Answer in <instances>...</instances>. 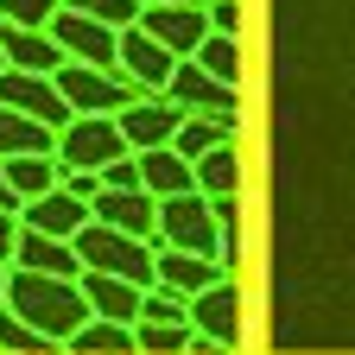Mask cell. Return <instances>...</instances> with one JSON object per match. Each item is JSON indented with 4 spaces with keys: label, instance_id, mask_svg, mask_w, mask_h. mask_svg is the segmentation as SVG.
Returning <instances> with one entry per match:
<instances>
[{
    "label": "cell",
    "instance_id": "34",
    "mask_svg": "<svg viewBox=\"0 0 355 355\" xmlns=\"http://www.w3.org/2000/svg\"><path fill=\"white\" fill-rule=\"evenodd\" d=\"M0 209H19L13 203V184H7V159H0Z\"/></svg>",
    "mask_w": 355,
    "mask_h": 355
},
{
    "label": "cell",
    "instance_id": "37",
    "mask_svg": "<svg viewBox=\"0 0 355 355\" xmlns=\"http://www.w3.org/2000/svg\"><path fill=\"white\" fill-rule=\"evenodd\" d=\"M0 70H7V51H0Z\"/></svg>",
    "mask_w": 355,
    "mask_h": 355
},
{
    "label": "cell",
    "instance_id": "10",
    "mask_svg": "<svg viewBox=\"0 0 355 355\" xmlns=\"http://www.w3.org/2000/svg\"><path fill=\"white\" fill-rule=\"evenodd\" d=\"M191 330L209 336L216 349H235L241 343V286H235V273L191 298Z\"/></svg>",
    "mask_w": 355,
    "mask_h": 355
},
{
    "label": "cell",
    "instance_id": "31",
    "mask_svg": "<svg viewBox=\"0 0 355 355\" xmlns=\"http://www.w3.org/2000/svg\"><path fill=\"white\" fill-rule=\"evenodd\" d=\"M102 184H108V191H146V184H140V153L114 159V165L102 171Z\"/></svg>",
    "mask_w": 355,
    "mask_h": 355
},
{
    "label": "cell",
    "instance_id": "35",
    "mask_svg": "<svg viewBox=\"0 0 355 355\" xmlns=\"http://www.w3.org/2000/svg\"><path fill=\"white\" fill-rule=\"evenodd\" d=\"M140 7H203V0H140Z\"/></svg>",
    "mask_w": 355,
    "mask_h": 355
},
{
    "label": "cell",
    "instance_id": "19",
    "mask_svg": "<svg viewBox=\"0 0 355 355\" xmlns=\"http://www.w3.org/2000/svg\"><path fill=\"white\" fill-rule=\"evenodd\" d=\"M7 184H13V203L26 209L64 184V159L58 153H19V159H7Z\"/></svg>",
    "mask_w": 355,
    "mask_h": 355
},
{
    "label": "cell",
    "instance_id": "2",
    "mask_svg": "<svg viewBox=\"0 0 355 355\" xmlns=\"http://www.w3.org/2000/svg\"><path fill=\"white\" fill-rule=\"evenodd\" d=\"M76 254H83V273H108V279H133V286H159V241H140V235H121L108 222H89L76 235Z\"/></svg>",
    "mask_w": 355,
    "mask_h": 355
},
{
    "label": "cell",
    "instance_id": "32",
    "mask_svg": "<svg viewBox=\"0 0 355 355\" xmlns=\"http://www.w3.org/2000/svg\"><path fill=\"white\" fill-rule=\"evenodd\" d=\"M203 13H209V32L241 38V0H203Z\"/></svg>",
    "mask_w": 355,
    "mask_h": 355
},
{
    "label": "cell",
    "instance_id": "21",
    "mask_svg": "<svg viewBox=\"0 0 355 355\" xmlns=\"http://www.w3.org/2000/svg\"><path fill=\"white\" fill-rule=\"evenodd\" d=\"M19 153H58V133L0 102V159H19Z\"/></svg>",
    "mask_w": 355,
    "mask_h": 355
},
{
    "label": "cell",
    "instance_id": "16",
    "mask_svg": "<svg viewBox=\"0 0 355 355\" xmlns=\"http://www.w3.org/2000/svg\"><path fill=\"white\" fill-rule=\"evenodd\" d=\"M19 222H26V229H38V235H58V241H76V235L89 229V222H96V209H89L83 197H70V191L58 184L51 197L26 203V209H19Z\"/></svg>",
    "mask_w": 355,
    "mask_h": 355
},
{
    "label": "cell",
    "instance_id": "17",
    "mask_svg": "<svg viewBox=\"0 0 355 355\" xmlns=\"http://www.w3.org/2000/svg\"><path fill=\"white\" fill-rule=\"evenodd\" d=\"M83 298L102 324H133L140 330V304H146V286L133 279H108V273H83Z\"/></svg>",
    "mask_w": 355,
    "mask_h": 355
},
{
    "label": "cell",
    "instance_id": "27",
    "mask_svg": "<svg viewBox=\"0 0 355 355\" xmlns=\"http://www.w3.org/2000/svg\"><path fill=\"white\" fill-rule=\"evenodd\" d=\"M140 324H165V330H191V298H178V292L153 286V292H146V304H140Z\"/></svg>",
    "mask_w": 355,
    "mask_h": 355
},
{
    "label": "cell",
    "instance_id": "12",
    "mask_svg": "<svg viewBox=\"0 0 355 355\" xmlns=\"http://www.w3.org/2000/svg\"><path fill=\"white\" fill-rule=\"evenodd\" d=\"M0 51H7V70H38V76H58L70 64L64 44L51 38V26H13V19H0Z\"/></svg>",
    "mask_w": 355,
    "mask_h": 355
},
{
    "label": "cell",
    "instance_id": "6",
    "mask_svg": "<svg viewBox=\"0 0 355 355\" xmlns=\"http://www.w3.org/2000/svg\"><path fill=\"white\" fill-rule=\"evenodd\" d=\"M0 102L32 114L38 127H51V133H64L76 121V108L64 102V89H58V76H38V70H0Z\"/></svg>",
    "mask_w": 355,
    "mask_h": 355
},
{
    "label": "cell",
    "instance_id": "29",
    "mask_svg": "<svg viewBox=\"0 0 355 355\" xmlns=\"http://www.w3.org/2000/svg\"><path fill=\"white\" fill-rule=\"evenodd\" d=\"M64 13V0H0V19H13V26H51Z\"/></svg>",
    "mask_w": 355,
    "mask_h": 355
},
{
    "label": "cell",
    "instance_id": "30",
    "mask_svg": "<svg viewBox=\"0 0 355 355\" xmlns=\"http://www.w3.org/2000/svg\"><path fill=\"white\" fill-rule=\"evenodd\" d=\"M133 336H140L146 355H171V349H191L197 343V330H165V324H140Z\"/></svg>",
    "mask_w": 355,
    "mask_h": 355
},
{
    "label": "cell",
    "instance_id": "4",
    "mask_svg": "<svg viewBox=\"0 0 355 355\" xmlns=\"http://www.w3.org/2000/svg\"><path fill=\"white\" fill-rule=\"evenodd\" d=\"M133 146H127V133H121V121L114 114H76L64 133H58V159L70 165V171H108L114 159H127Z\"/></svg>",
    "mask_w": 355,
    "mask_h": 355
},
{
    "label": "cell",
    "instance_id": "7",
    "mask_svg": "<svg viewBox=\"0 0 355 355\" xmlns=\"http://www.w3.org/2000/svg\"><path fill=\"white\" fill-rule=\"evenodd\" d=\"M51 38L64 44V58L70 64H89V70H121V32L102 26V19H89V13H58L51 19Z\"/></svg>",
    "mask_w": 355,
    "mask_h": 355
},
{
    "label": "cell",
    "instance_id": "13",
    "mask_svg": "<svg viewBox=\"0 0 355 355\" xmlns=\"http://www.w3.org/2000/svg\"><path fill=\"white\" fill-rule=\"evenodd\" d=\"M140 26L165 44L178 64L197 58V51H203V38H209V13H203V7H146V13H140Z\"/></svg>",
    "mask_w": 355,
    "mask_h": 355
},
{
    "label": "cell",
    "instance_id": "9",
    "mask_svg": "<svg viewBox=\"0 0 355 355\" xmlns=\"http://www.w3.org/2000/svg\"><path fill=\"white\" fill-rule=\"evenodd\" d=\"M114 121H121V133H127V146H133V153H159V146H171V140H178V127H184V108H178L171 96H140L133 108H121Z\"/></svg>",
    "mask_w": 355,
    "mask_h": 355
},
{
    "label": "cell",
    "instance_id": "8",
    "mask_svg": "<svg viewBox=\"0 0 355 355\" xmlns=\"http://www.w3.org/2000/svg\"><path fill=\"white\" fill-rule=\"evenodd\" d=\"M171 70H178V58L165 51L146 26H127V32H121V76L140 89V96H165Z\"/></svg>",
    "mask_w": 355,
    "mask_h": 355
},
{
    "label": "cell",
    "instance_id": "28",
    "mask_svg": "<svg viewBox=\"0 0 355 355\" xmlns=\"http://www.w3.org/2000/svg\"><path fill=\"white\" fill-rule=\"evenodd\" d=\"M70 13H89V19H102V26H114V32H127V26H140V0H64Z\"/></svg>",
    "mask_w": 355,
    "mask_h": 355
},
{
    "label": "cell",
    "instance_id": "25",
    "mask_svg": "<svg viewBox=\"0 0 355 355\" xmlns=\"http://www.w3.org/2000/svg\"><path fill=\"white\" fill-rule=\"evenodd\" d=\"M191 64H197V70H209L216 83H229V89H235V83H241V38L209 32V38H203V51H197Z\"/></svg>",
    "mask_w": 355,
    "mask_h": 355
},
{
    "label": "cell",
    "instance_id": "33",
    "mask_svg": "<svg viewBox=\"0 0 355 355\" xmlns=\"http://www.w3.org/2000/svg\"><path fill=\"white\" fill-rule=\"evenodd\" d=\"M13 248H19V209H0V266H13Z\"/></svg>",
    "mask_w": 355,
    "mask_h": 355
},
{
    "label": "cell",
    "instance_id": "24",
    "mask_svg": "<svg viewBox=\"0 0 355 355\" xmlns=\"http://www.w3.org/2000/svg\"><path fill=\"white\" fill-rule=\"evenodd\" d=\"M222 140H235V121H216V114H184V127H178L171 153H184V159L197 165V159H203V153H216Z\"/></svg>",
    "mask_w": 355,
    "mask_h": 355
},
{
    "label": "cell",
    "instance_id": "3",
    "mask_svg": "<svg viewBox=\"0 0 355 355\" xmlns=\"http://www.w3.org/2000/svg\"><path fill=\"white\" fill-rule=\"evenodd\" d=\"M159 248H184V254L222 260V222H216V203H209L203 191L165 197V203H159ZM222 273H229V266H222Z\"/></svg>",
    "mask_w": 355,
    "mask_h": 355
},
{
    "label": "cell",
    "instance_id": "11",
    "mask_svg": "<svg viewBox=\"0 0 355 355\" xmlns=\"http://www.w3.org/2000/svg\"><path fill=\"white\" fill-rule=\"evenodd\" d=\"M165 96H171L178 108H184V114H216V121H235V89H229V83H216L209 70H197L191 58L171 70Z\"/></svg>",
    "mask_w": 355,
    "mask_h": 355
},
{
    "label": "cell",
    "instance_id": "14",
    "mask_svg": "<svg viewBox=\"0 0 355 355\" xmlns=\"http://www.w3.org/2000/svg\"><path fill=\"white\" fill-rule=\"evenodd\" d=\"M89 209H96V222H108V229H121V235L159 241V197L153 191H108L102 184V197L89 203Z\"/></svg>",
    "mask_w": 355,
    "mask_h": 355
},
{
    "label": "cell",
    "instance_id": "1",
    "mask_svg": "<svg viewBox=\"0 0 355 355\" xmlns=\"http://www.w3.org/2000/svg\"><path fill=\"white\" fill-rule=\"evenodd\" d=\"M7 311H19V318L38 330V336H51L58 349L96 318L83 298V279H51V273H7Z\"/></svg>",
    "mask_w": 355,
    "mask_h": 355
},
{
    "label": "cell",
    "instance_id": "18",
    "mask_svg": "<svg viewBox=\"0 0 355 355\" xmlns=\"http://www.w3.org/2000/svg\"><path fill=\"white\" fill-rule=\"evenodd\" d=\"M216 279H229V273H222V260H203V254H184V248H159V286H165V292L197 298V292H209Z\"/></svg>",
    "mask_w": 355,
    "mask_h": 355
},
{
    "label": "cell",
    "instance_id": "36",
    "mask_svg": "<svg viewBox=\"0 0 355 355\" xmlns=\"http://www.w3.org/2000/svg\"><path fill=\"white\" fill-rule=\"evenodd\" d=\"M7 273H13V266H0V304H7Z\"/></svg>",
    "mask_w": 355,
    "mask_h": 355
},
{
    "label": "cell",
    "instance_id": "22",
    "mask_svg": "<svg viewBox=\"0 0 355 355\" xmlns=\"http://www.w3.org/2000/svg\"><path fill=\"white\" fill-rule=\"evenodd\" d=\"M197 191L203 197H235L241 191V153H235V140H222L216 153L197 159Z\"/></svg>",
    "mask_w": 355,
    "mask_h": 355
},
{
    "label": "cell",
    "instance_id": "15",
    "mask_svg": "<svg viewBox=\"0 0 355 355\" xmlns=\"http://www.w3.org/2000/svg\"><path fill=\"white\" fill-rule=\"evenodd\" d=\"M13 266H19V273H51V279H83V254H76V241L38 235V229H26V222H19Z\"/></svg>",
    "mask_w": 355,
    "mask_h": 355
},
{
    "label": "cell",
    "instance_id": "23",
    "mask_svg": "<svg viewBox=\"0 0 355 355\" xmlns=\"http://www.w3.org/2000/svg\"><path fill=\"white\" fill-rule=\"evenodd\" d=\"M64 349H70V355H127V349H140V336H133V324H102V318H89Z\"/></svg>",
    "mask_w": 355,
    "mask_h": 355
},
{
    "label": "cell",
    "instance_id": "5",
    "mask_svg": "<svg viewBox=\"0 0 355 355\" xmlns=\"http://www.w3.org/2000/svg\"><path fill=\"white\" fill-rule=\"evenodd\" d=\"M58 89L76 114H121L140 102V89H133L121 70H89V64H64L58 70Z\"/></svg>",
    "mask_w": 355,
    "mask_h": 355
},
{
    "label": "cell",
    "instance_id": "26",
    "mask_svg": "<svg viewBox=\"0 0 355 355\" xmlns=\"http://www.w3.org/2000/svg\"><path fill=\"white\" fill-rule=\"evenodd\" d=\"M0 349H7V355H51L58 343H51V336H38V330L19 318V311L0 304Z\"/></svg>",
    "mask_w": 355,
    "mask_h": 355
},
{
    "label": "cell",
    "instance_id": "20",
    "mask_svg": "<svg viewBox=\"0 0 355 355\" xmlns=\"http://www.w3.org/2000/svg\"><path fill=\"white\" fill-rule=\"evenodd\" d=\"M140 184L165 203V197H191L197 191V165L184 159V153H171V146H159V153H140Z\"/></svg>",
    "mask_w": 355,
    "mask_h": 355
}]
</instances>
